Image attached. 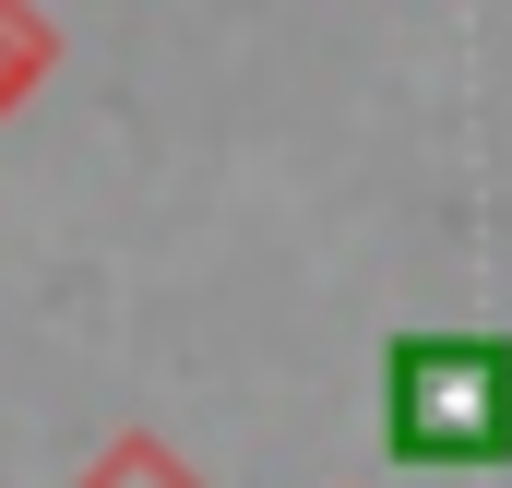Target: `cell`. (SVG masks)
Segmentation results:
<instances>
[{"mask_svg": "<svg viewBox=\"0 0 512 488\" xmlns=\"http://www.w3.org/2000/svg\"><path fill=\"white\" fill-rule=\"evenodd\" d=\"M382 441L405 465H501L512 453V346L501 334H393Z\"/></svg>", "mask_w": 512, "mask_h": 488, "instance_id": "1", "label": "cell"}]
</instances>
